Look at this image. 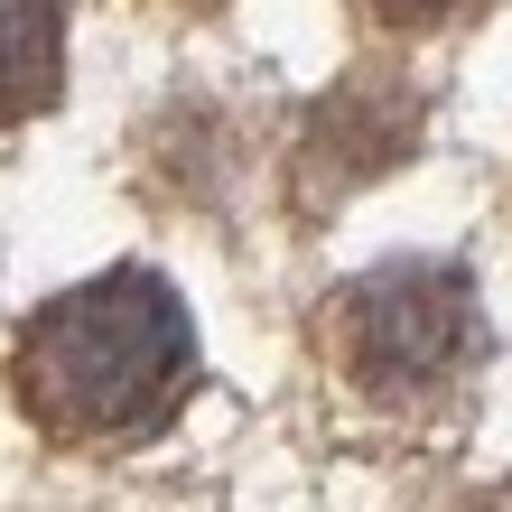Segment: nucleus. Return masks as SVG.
Wrapping results in <instances>:
<instances>
[{"label": "nucleus", "mask_w": 512, "mask_h": 512, "mask_svg": "<svg viewBox=\"0 0 512 512\" xmlns=\"http://www.w3.org/2000/svg\"><path fill=\"white\" fill-rule=\"evenodd\" d=\"M187 373H196V326L159 270H103V280L47 298L10 354L19 410L66 447L159 429Z\"/></svg>", "instance_id": "nucleus-1"}, {"label": "nucleus", "mask_w": 512, "mask_h": 512, "mask_svg": "<svg viewBox=\"0 0 512 512\" xmlns=\"http://www.w3.org/2000/svg\"><path fill=\"white\" fill-rule=\"evenodd\" d=\"M326 345H336L345 382L373 391V401L438 391L475 354V280H466L457 261L364 270V280L336 289V308H326Z\"/></svg>", "instance_id": "nucleus-2"}, {"label": "nucleus", "mask_w": 512, "mask_h": 512, "mask_svg": "<svg viewBox=\"0 0 512 512\" xmlns=\"http://www.w3.org/2000/svg\"><path fill=\"white\" fill-rule=\"evenodd\" d=\"M410 140H419V103L410 94H391V84H345V94L308 122V177L326 196H345V187H364V177H382Z\"/></svg>", "instance_id": "nucleus-3"}, {"label": "nucleus", "mask_w": 512, "mask_h": 512, "mask_svg": "<svg viewBox=\"0 0 512 512\" xmlns=\"http://www.w3.org/2000/svg\"><path fill=\"white\" fill-rule=\"evenodd\" d=\"M56 0H0V122H28L38 103H56Z\"/></svg>", "instance_id": "nucleus-4"}, {"label": "nucleus", "mask_w": 512, "mask_h": 512, "mask_svg": "<svg viewBox=\"0 0 512 512\" xmlns=\"http://www.w3.org/2000/svg\"><path fill=\"white\" fill-rule=\"evenodd\" d=\"M373 10H382L391 28H429V19H457L466 0H373Z\"/></svg>", "instance_id": "nucleus-5"}, {"label": "nucleus", "mask_w": 512, "mask_h": 512, "mask_svg": "<svg viewBox=\"0 0 512 512\" xmlns=\"http://www.w3.org/2000/svg\"><path fill=\"white\" fill-rule=\"evenodd\" d=\"M187 10H215V0H187Z\"/></svg>", "instance_id": "nucleus-6"}]
</instances>
